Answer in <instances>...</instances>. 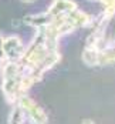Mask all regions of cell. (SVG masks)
Masks as SVG:
<instances>
[{"mask_svg": "<svg viewBox=\"0 0 115 124\" xmlns=\"http://www.w3.org/2000/svg\"><path fill=\"white\" fill-rule=\"evenodd\" d=\"M98 59H100V50L94 49V47H85L84 53H82V60L85 64L97 66V64H100Z\"/></svg>", "mask_w": 115, "mask_h": 124, "instance_id": "cell-5", "label": "cell"}, {"mask_svg": "<svg viewBox=\"0 0 115 124\" xmlns=\"http://www.w3.org/2000/svg\"><path fill=\"white\" fill-rule=\"evenodd\" d=\"M3 51L7 62H19L24 54V44L17 36L3 39Z\"/></svg>", "mask_w": 115, "mask_h": 124, "instance_id": "cell-2", "label": "cell"}, {"mask_svg": "<svg viewBox=\"0 0 115 124\" xmlns=\"http://www.w3.org/2000/svg\"><path fill=\"white\" fill-rule=\"evenodd\" d=\"M24 1H33V0H24Z\"/></svg>", "mask_w": 115, "mask_h": 124, "instance_id": "cell-7", "label": "cell"}, {"mask_svg": "<svg viewBox=\"0 0 115 124\" xmlns=\"http://www.w3.org/2000/svg\"><path fill=\"white\" fill-rule=\"evenodd\" d=\"M53 22V16H51L48 12L46 13H40V14H36V16H28L26 17L24 23L31 27H36V29H41V27H46L48 26Z\"/></svg>", "mask_w": 115, "mask_h": 124, "instance_id": "cell-4", "label": "cell"}, {"mask_svg": "<svg viewBox=\"0 0 115 124\" xmlns=\"http://www.w3.org/2000/svg\"><path fill=\"white\" fill-rule=\"evenodd\" d=\"M24 118H27V117H26L24 110L17 104V106L12 110V113H10L9 121H10V123H23V121H24Z\"/></svg>", "mask_w": 115, "mask_h": 124, "instance_id": "cell-6", "label": "cell"}, {"mask_svg": "<svg viewBox=\"0 0 115 124\" xmlns=\"http://www.w3.org/2000/svg\"><path fill=\"white\" fill-rule=\"evenodd\" d=\"M77 9V4L71 0H54L51 3L48 13L53 16V19L60 17V16H65L68 13H71L73 10Z\"/></svg>", "mask_w": 115, "mask_h": 124, "instance_id": "cell-3", "label": "cell"}, {"mask_svg": "<svg viewBox=\"0 0 115 124\" xmlns=\"http://www.w3.org/2000/svg\"><path fill=\"white\" fill-rule=\"evenodd\" d=\"M17 103H19V106L24 110L26 117H27L28 120H31L33 123H47V121H48L47 114L38 107L33 99H30V97H27V96L23 94L20 99L17 100Z\"/></svg>", "mask_w": 115, "mask_h": 124, "instance_id": "cell-1", "label": "cell"}]
</instances>
